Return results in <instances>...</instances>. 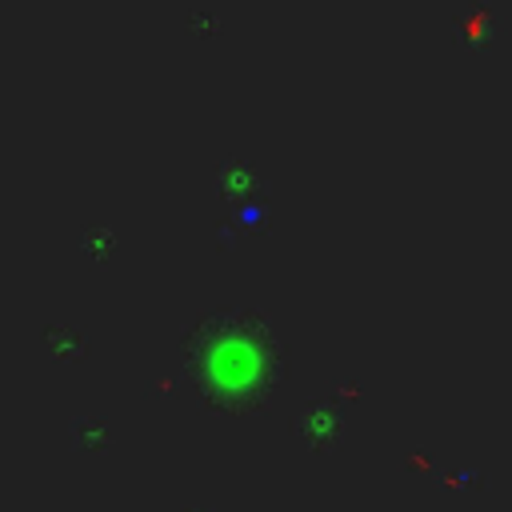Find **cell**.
<instances>
[{"label": "cell", "mask_w": 512, "mask_h": 512, "mask_svg": "<svg viewBox=\"0 0 512 512\" xmlns=\"http://www.w3.org/2000/svg\"><path fill=\"white\" fill-rule=\"evenodd\" d=\"M184 372L212 412L252 416L276 396L288 352L264 312L216 308L184 332Z\"/></svg>", "instance_id": "6da1fadb"}, {"label": "cell", "mask_w": 512, "mask_h": 512, "mask_svg": "<svg viewBox=\"0 0 512 512\" xmlns=\"http://www.w3.org/2000/svg\"><path fill=\"white\" fill-rule=\"evenodd\" d=\"M300 436L312 444V448H328L336 436H340V412L328 408V404H308L300 412Z\"/></svg>", "instance_id": "7a4b0ae2"}, {"label": "cell", "mask_w": 512, "mask_h": 512, "mask_svg": "<svg viewBox=\"0 0 512 512\" xmlns=\"http://www.w3.org/2000/svg\"><path fill=\"white\" fill-rule=\"evenodd\" d=\"M72 444L84 448V452L104 448V444H108V424H104V420H92V416H80V420L72 424Z\"/></svg>", "instance_id": "3957f363"}]
</instances>
